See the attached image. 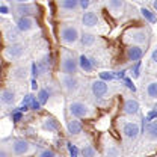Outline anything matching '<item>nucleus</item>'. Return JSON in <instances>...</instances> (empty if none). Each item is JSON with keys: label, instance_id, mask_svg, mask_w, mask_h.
Segmentation results:
<instances>
[{"label": "nucleus", "instance_id": "nucleus-25", "mask_svg": "<svg viewBox=\"0 0 157 157\" xmlns=\"http://www.w3.org/2000/svg\"><path fill=\"white\" fill-rule=\"evenodd\" d=\"M145 135H147V137H148V140L157 142V119H154V121H151V122L147 124Z\"/></svg>", "mask_w": 157, "mask_h": 157}, {"label": "nucleus", "instance_id": "nucleus-45", "mask_svg": "<svg viewBox=\"0 0 157 157\" xmlns=\"http://www.w3.org/2000/svg\"><path fill=\"white\" fill-rule=\"evenodd\" d=\"M151 6H153V9H154V11L157 12V0H154V2L151 3Z\"/></svg>", "mask_w": 157, "mask_h": 157}, {"label": "nucleus", "instance_id": "nucleus-7", "mask_svg": "<svg viewBox=\"0 0 157 157\" xmlns=\"http://www.w3.org/2000/svg\"><path fill=\"white\" fill-rule=\"evenodd\" d=\"M119 128H121L122 137H124V140H125L127 144H133L137 137H139V135H140V128H139V124H137L136 121L121 119Z\"/></svg>", "mask_w": 157, "mask_h": 157}, {"label": "nucleus", "instance_id": "nucleus-1", "mask_svg": "<svg viewBox=\"0 0 157 157\" xmlns=\"http://www.w3.org/2000/svg\"><path fill=\"white\" fill-rule=\"evenodd\" d=\"M80 29L74 23H62L59 26V39L65 47H74L80 42Z\"/></svg>", "mask_w": 157, "mask_h": 157}, {"label": "nucleus", "instance_id": "nucleus-2", "mask_svg": "<svg viewBox=\"0 0 157 157\" xmlns=\"http://www.w3.org/2000/svg\"><path fill=\"white\" fill-rule=\"evenodd\" d=\"M122 41L128 45H147L150 41V32L144 27H130L122 33Z\"/></svg>", "mask_w": 157, "mask_h": 157}, {"label": "nucleus", "instance_id": "nucleus-27", "mask_svg": "<svg viewBox=\"0 0 157 157\" xmlns=\"http://www.w3.org/2000/svg\"><path fill=\"white\" fill-rule=\"evenodd\" d=\"M11 77L15 78V80H23V78L27 77V70L24 65H18L15 67L12 71H11Z\"/></svg>", "mask_w": 157, "mask_h": 157}, {"label": "nucleus", "instance_id": "nucleus-14", "mask_svg": "<svg viewBox=\"0 0 157 157\" xmlns=\"http://www.w3.org/2000/svg\"><path fill=\"white\" fill-rule=\"evenodd\" d=\"M103 153H104V157H121L122 156L121 147L118 145L115 140H112V139H106L104 140Z\"/></svg>", "mask_w": 157, "mask_h": 157}, {"label": "nucleus", "instance_id": "nucleus-31", "mask_svg": "<svg viewBox=\"0 0 157 157\" xmlns=\"http://www.w3.org/2000/svg\"><path fill=\"white\" fill-rule=\"evenodd\" d=\"M36 157H58V154L53 150H50V148H42V150L38 151Z\"/></svg>", "mask_w": 157, "mask_h": 157}, {"label": "nucleus", "instance_id": "nucleus-4", "mask_svg": "<svg viewBox=\"0 0 157 157\" xmlns=\"http://www.w3.org/2000/svg\"><path fill=\"white\" fill-rule=\"evenodd\" d=\"M8 151L12 154V156H29L35 151V145L32 142H29L27 139H23V137H15L12 140H9V145H8Z\"/></svg>", "mask_w": 157, "mask_h": 157}, {"label": "nucleus", "instance_id": "nucleus-12", "mask_svg": "<svg viewBox=\"0 0 157 157\" xmlns=\"http://www.w3.org/2000/svg\"><path fill=\"white\" fill-rule=\"evenodd\" d=\"M106 8L109 9V12L112 14V17L119 18V17L124 15L125 2H124V0H107V2H106Z\"/></svg>", "mask_w": 157, "mask_h": 157}, {"label": "nucleus", "instance_id": "nucleus-21", "mask_svg": "<svg viewBox=\"0 0 157 157\" xmlns=\"http://www.w3.org/2000/svg\"><path fill=\"white\" fill-rule=\"evenodd\" d=\"M67 130H68L70 136H78V135H82V132H83V125H82V122H80L78 119L71 118V119L67 122Z\"/></svg>", "mask_w": 157, "mask_h": 157}, {"label": "nucleus", "instance_id": "nucleus-40", "mask_svg": "<svg viewBox=\"0 0 157 157\" xmlns=\"http://www.w3.org/2000/svg\"><path fill=\"white\" fill-rule=\"evenodd\" d=\"M32 76H33V78L38 77V67H36V62L32 63Z\"/></svg>", "mask_w": 157, "mask_h": 157}, {"label": "nucleus", "instance_id": "nucleus-6", "mask_svg": "<svg viewBox=\"0 0 157 157\" xmlns=\"http://www.w3.org/2000/svg\"><path fill=\"white\" fill-rule=\"evenodd\" d=\"M27 44L24 42H15V44H9L5 47L3 50V58L6 60H11V62H17L20 59H23L27 55Z\"/></svg>", "mask_w": 157, "mask_h": 157}, {"label": "nucleus", "instance_id": "nucleus-19", "mask_svg": "<svg viewBox=\"0 0 157 157\" xmlns=\"http://www.w3.org/2000/svg\"><path fill=\"white\" fill-rule=\"evenodd\" d=\"M58 8L65 12V14H70V12H76L78 8V0H60L58 3Z\"/></svg>", "mask_w": 157, "mask_h": 157}, {"label": "nucleus", "instance_id": "nucleus-3", "mask_svg": "<svg viewBox=\"0 0 157 157\" xmlns=\"http://www.w3.org/2000/svg\"><path fill=\"white\" fill-rule=\"evenodd\" d=\"M60 73L62 76H77L78 73V59L74 53L68 50H62L60 55Z\"/></svg>", "mask_w": 157, "mask_h": 157}, {"label": "nucleus", "instance_id": "nucleus-15", "mask_svg": "<svg viewBox=\"0 0 157 157\" xmlns=\"http://www.w3.org/2000/svg\"><path fill=\"white\" fill-rule=\"evenodd\" d=\"M14 9H15V14L18 15V18L23 17H32V14L36 12V6L33 3H15L14 5Z\"/></svg>", "mask_w": 157, "mask_h": 157}, {"label": "nucleus", "instance_id": "nucleus-43", "mask_svg": "<svg viewBox=\"0 0 157 157\" xmlns=\"http://www.w3.org/2000/svg\"><path fill=\"white\" fill-rule=\"evenodd\" d=\"M0 14H9V8L6 5H0Z\"/></svg>", "mask_w": 157, "mask_h": 157}, {"label": "nucleus", "instance_id": "nucleus-23", "mask_svg": "<svg viewBox=\"0 0 157 157\" xmlns=\"http://www.w3.org/2000/svg\"><path fill=\"white\" fill-rule=\"evenodd\" d=\"M50 56H47L42 60H38L36 62V67H38V76L39 77H45L50 74V65H52V60H48Z\"/></svg>", "mask_w": 157, "mask_h": 157}, {"label": "nucleus", "instance_id": "nucleus-26", "mask_svg": "<svg viewBox=\"0 0 157 157\" xmlns=\"http://www.w3.org/2000/svg\"><path fill=\"white\" fill-rule=\"evenodd\" d=\"M42 128L47 130V132H56V130L59 128V124H58V121H56L55 118L47 117L44 121H42Z\"/></svg>", "mask_w": 157, "mask_h": 157}, {"label": "nucleus", "instance_id": "nucleus-22", "mask_svg": "<svg viewBox=\"0 0 157 157\" xmlns=\"http://www.w3.org/2000/svg\"><path fill=\"white\" fill-rule=\"evenodd\" d=\"M144 92L148 100H157V80H148L144 86Z\"/></svg>", "mask_w": 157, "mask_h": 157}, {"label": "nucleus", "instance_id": "nucleus-36", "mask_svg": "<svg viewBox=\"0 0 157 157\" xmlns=\"http://www.w3.org/2000/svg\"><path fill=\"white\" fill-rule=\"evenodd\" d=\"M124 83H125V86H127L130 91L136 92V86L133 85V80H132V78H124Z\"/></svg>", "mask_w": 157, "mask_h": 157}, {"label": "nucleus", "instance_id": "nucleus-38", "mask_svg": "<svg viewBox=\"0 0 157 157\" xmlns=\"http://www.w3.org/2000/svg\"><path fill=\"white\" fill-rule=\"evenodd\" d=\"M157 119V103L154 104V107H153V110L150 112V115H148V119Z\"/></svg>", "mask_w": 157, "mask_h": 157}, {"label": "nucleus", "instance_id": "nucleus-17", "mask_svg": "<svg viewBox=\"0 0 157 157\" xmlns=\"http://www.w3.org/2000/svg\"><path fill=\"white\" fill-rule=\"evenodd\" d=\"M15 103V91L6 88L0 91V104L2 106H12Z\"/></svg>", "mask_w": 157, "mask_h": 157}, {"label": "nucleus", "instance_id": "nucleus-28", "mask_svg": "<svg viewBox=\"0 0 157 157\" xmlns=\"http://www.w3.org/2000/svg\"><path fill=\"white\" fill-rule=\"evenodd\" d=\"M140 14H142V17L147 20L150 24H156L157 23V15H156V12H153L151 9H148V8H140Z\"/></svg>", "mask_w": 157, "mask_h": 157}, {"label": "nucleus", "instance_id": "nucleus-34", "mask_svg": "<svg viewBox=\"0 0 157 157\" xmlns=\"http://www.w3.org/2000/svg\"><path fill=\"white\" fill-rule=\"evenodd\" d=\"M132 76H133V78H137L140 76V62H136V63L133 65V68H132Z\"/></svg>", "mask_w": 157, "mask_h": 157}, {"label": "nucleus", "instance_id": "nucleus-10", "mask_svg": "<svg viewBox=\"0 0 157 157\" xmlns=\"http://www.w3.org/2000/svg\"><path fill=\"white\" fill-rule=\"evenodd\" d=\"M80 24H82V27H85V29H95V27L100 26V17H98L97 12L88 9V11H85V12L82 14Z\"/></svg>", "mask_w": 157, "mask_h": 157}, {"label": "nucleus", "instance_id": "nucleus-9", "mask_svg": "<svg viewBox=\"0 0 157 157\" xmlns=\"http://www.w3.org/2000/svg\"><path fill=\"white\" fill-rule=\"evenodd\" d=\"M91 94H92V97L97 98V100H103V98L107 97V94H109V85L106 83V82H103V80H100V78H95V80H92L91 82Z\"/></svg>", "mask_w": 157, "mask_h": 157}, {"label": "nucleus", "instance_id": "nucleus-30", "mask_svg": "<svg viewBox=\"0 0 157 157\" xmlns=\"http://www.w3.org/2000/svg\"><path fill=\"white\" fill-rule=\"evenodd\" d=\"M48 98H50V89H48V88H42V89H39L38 95H36V100L39 101V104H41V106L47 104Z\"/></svg>", "mask_w": 157, "mask_h": 157}, {"label": "nucleus", "instance_id": "nucleus-24", "mask_svg": "<svg viewBox=\"0 0 157 157\" xmlns=\"http://www.w3.org/2000/svg\"><path fill=\"white\" fill-rule=\"evenodd\" d=\"M92 68H94L92 59H89L88 56H85V55H82L78 58V70H82L83 73H91Z\"/></svg>", "mask_w": 157, "mask_h": 157}, {"label": "nucleus", "instance_id": "nucleus-13", "mask_svg": "<svg viewBox=\"0 0 157 157\" xmlns=\"http://www.w3.org/2000/svg\"><path fill=\"white\" fill-rule=\"evenodd\" d=\"M17 29L21 33H27L32 32L35 29H38V21L33 17H23V18L17 20Z\"/></svg>", "mask_w": 157, "mask_h": 157}, {"label": "nucleus", "instance_id": "nucleus-44", "mask_svg": "<svg viewBox=\"0 0 157 157\" xmlns=\"http://www.w3.org/2000/svg\"><path fill=\"white\" fill-rule=\"evenodd\" d=\"M32 89H33V91H36V89H38V83H36V80H35V78L32 80Z\"/></svg>", "mask_w": 157, "mask_h": 157}, {"label": "nucleus", "instance_id": "nucleus-32", "mask_svg": "<svg viewBox=\"0 0 157 157\" xmlns=\"http://www.w3.org/2000/svg\"><path fill=\"white\" fill-rule=\"evenodd\" d=\"M115 78V74H112V73H109V71H103V73H100V80H103V82H110V80H113Z\"/></svg>", "mask_w": 157, "mask_h": 157}, {"label": "nucleus", "instance_id": "nucleus-11", "mask_svg": "<svg viewBox=\"0 0 157 157\" xmlns=\"http://www.w3.org/2000/svg\"><path fill=\"white\" fill-rule=\"evenodd\" d=\"M122 112H124V115H127V117H136V115H139V112H140V104H139V101L133 97L125 98V100H124V106H122Z\"/></svg>", "mask_w": 157, "mask_h": 157}, {"label": "nucleus", "instance_id": "nucleus-37", "mask_svg": "<svg viewBox=\"0 0 157 157\" xmlns=\"http://www.w3.org/2000/svg\"><path fill=\"white\" fill-rule=\"evenodd\" d=\"M11 117H12V121H14V122H18L20 119H21V112H20V110H14V113H12Z\"/></svg>", "mask_w": 157, "mask_h": 157}, {"label": "nucleus", "instance_id": "nucleus-20", "mask_svg": "<svg viewBox=\"0 0 157 157\" xmlns=\"http://www.w3.org/2000/svg\"><path fill=\"white\" fill-rule=\"evenodd\" d=\"M98 42V38L97 35H92V33H82V36H80V45L83 47V48H94L95 45H97Z\"/></svg>", "mask_w": 157, "mask_h": 157}, {"label": "nucleus", "instance_id": "nucleus-35", "mask_svg": "<svg viewBox=\"0 0 157 157\" xmlns=\"http://www.w3.org/2000/svg\"><path fill=\"white\" fill-rule=\"evenodd\" d=\"M91 5H92V3H91L89 0H80V2H78V8H80V9H83V12H85V11H88V8H89Z\"/></svg>", "mask_w": 157, "mask_h": 157}, {"label": "nucleus", "instance_id": "nucleus-5", "mask_svg": "<svg viewBox=\"0 0 157 157\" xmlns=\"http://www.w3.org/2000/svg\"><path fill=\"white\" fill-rule=\"evenodd\" d=\"M68 112L74 119H85V118L94 117V109L82 100H73L68 104Z\"/></svg>", "mask_w": 157, "mask_h": 157}, {"label": "nucleus", "instance_id": "nucleus-8", "mask_svg": "<svg viewBox=\"0 0 157 157\" xmlns=\"http://www.w3.org/2000/svg\"><path fill=\"white\" fill-rule=\"evenodd\" d=\"M59 83H60V88L63 89V92L70 97L77 95L82 89V80L77 76H60Z\"/></svg>", "mask_w": 157, "mask_h": 157}, {"label": "nucleus", "instance_id": "nucleus-16", "mask_svg": "<svg viewBox=\"0 0 157 157\" xmlns=\"http://www.w3.org/2000/svg\"><path fill=\"white\" fill-rule=\"evenodd\" d=\"M144 53H145L144 47H140V45H128L127 50H125V58H127L128 62L136 63V62H140Z\"/></svg>", "mask_w": 157, "mask_h": 157}, {"label": "nucleus", "instance_id": "nucleus-46", "mask_svg": "<svg viewBox=\"0 0 157 157\" xmlns=\"http://www.w3.org/2000/svg\"><path fill=\"white\" fill-rule=\"evenodd\" d=\"M0 21H2V18H0Z\"/></svg>", "mask_w": 157, "mask_h": 157}, {"label": "nucleus", "instance_id": "nucleus-39", "mask_svg": "<svg viewBox=\"0 0 157 157\" xmlns=\"http://www.w3.org/2000/svg\"><path fill=\"white\" fill-rule=\"evenodd\" d=\"M150 58H151V60H153L154 63H157V45L154 47V48H153V52H151Z\"/></svg>", "mask_w": 157, "mask_h": 157}, {"label": "nucleus", "instance_id": "nucleus-18", "mask_svg": "<svg viewBox=\"0 0 157 157\" xmlns=\"http://www.w3.org/2000/svg\"><path fill=\"white\" fill-rule=\"evenodd\" d=\"M3 36H5V41H6V42H9V44H15V42H18L20 38H21V32L17 29V26H15V27L11 26V27L5 29Z\"/></svg>", "mask_w": 157, "mask_h": 157}, {"label": "nucleus", "instance_id": "nucleus-41", "mask_svg": "<svg viewBox=\"0 0 157 157\" xmlns=\"http://www.w3.org/2000/svg\"><path fill=\"white\" fill-rule=\"evenodd\" d=\"M12 154L8 151V150H5V148H0V157H11Z\"/></svg>", "mask_w": 157, "mask_h": 157}, {"label": "nucleus", "instance_id": "nucleus-33", "mask_svg": "<svg viewBox=\"0 0 157 157\" xmlns=\"http://www.w3.org/2000/svg\"><path fill=\"white\" fill-rule=\"evenodd\" d=\"M67 147H68V151H70V156L71 157H78V150L76 145H73L71 142H68L67 144Z\"/></svg>", "mask_w": 157, "mask_h": 157}, {"label": "nucleus", "instance_id": "nucleus-29", "mask_svg": "<svg viewBox=\"0 0 157 157\" xmlns=\"http://www.w3.org/2000/svg\"><path fill=\"white\" fill-rule=\"evenodd\" d=\"M80 156L82 157H97V150H95L91 144H86V145H83V148L80 150Z\"/></svg>", "mask_w": 157, "mask_h": 157}, {"label": "nucleus", "instance_id": "nucleus-42", "mask_svg": "<svg viewBox=\"0 0 157 157\" xmlns=\"http://www.w3.org/2000/svg\"><path fill=\"white\" fill-rule=\"evenodd\" d=\"M39 107H41L39 101H38V100H35V98H33V101H32V109H33V110H38Z\"/></svg>", "mask_w": 157, "mask_h": 157}]
</instances>
